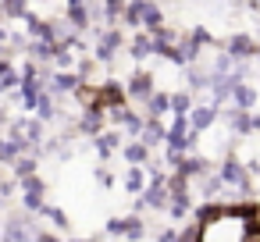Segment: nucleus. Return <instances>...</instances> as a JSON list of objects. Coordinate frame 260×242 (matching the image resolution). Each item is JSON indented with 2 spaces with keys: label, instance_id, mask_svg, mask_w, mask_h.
Here are the masks:
<instances>
[{
  "label": "nucleus",
  "instance_id": "cd10ccee",
  "mask_svg": "<svg viewBox=\"0 0 260 242\" xmlns=\"http://www.w3.org/2000/svg\"><path fill=\"white\" fill-rule=\"evenodd\" d=\"M4 15L8 18H25L29 15V0H4Z\"/></svg>",
  "mask_w": 260,
  "mask_h": 242
},
{
  "label": "nucleus",
  "instance_id": "7c9ffc66",
  "mask_svg": "<svg viewBox=\"0 0 260 242\" xmlns=\"http://www.w3.org/2000/svg\"><path fill=\"white\" fill-rule=\"evenodd\" d=\"M93 178H96V185H104V189H111V185H114V175H111V171H104V167H96V171H93Z\"/></svg>",
  "mask_w": 260,
  "mask_h": 242
},
{
  "label": "nucleus",
  "instance_id": "f8f14e48",
  "mask_svg": "<svg viewBox=\"0 0 260 242\" xmlns=\"http://www.w3.org/2000/svg\"><path fill=\"white\" fill-rule=\"evenodd\" d=\"M168 139V128L157 121V118H146V128H143V135H139V143L146 146V150H153V146H160Z\"/></svg>",
  "mask_w": 260,
  "mask_h": 242
},
{
  "label": "nucleus",
  "instance_id": "5701e85b",
  "mask_svg": "<svg viewBox=\"0 0 260 242\" xmlns=\"http://www.w3.org/2000/svg\"><path fill=\"white\" fill-rule=\"evenodd\" d=\"M171 114L175 118H189L192 114V96L189 93H175L171 96Z\"/></svg>",
  "mask_w": 260,
  "mask_h": 242
},
{
  "label": "nucleus",
  "instance_id": "f257e3e1",
  "mask_svg": "<svg viewBox=\"0 0 260 242\" xmlns=\"http://www.w3.org/2000/svg\"><path fill=\"white\" fill-rule=\"evenodd\" d=\"M196 221L200 242H260L253 203H203Z\"/></svg>",
  "mask_w": 260,
  "mask_h": 242
},
{
  "label": "nucleus",
  "instance_id": "c756f323",
  "mask_svg": "<svg viewBox=\"0 0 260 242\" xmlns=\"http://www.w3.org/2000/svg\"><path fill=\"white\" fill-rule=\"evenodd\" d=\"M178 242H200V224H189L178 231Z\"/></svg>",
  "mask_w": 260,
  "mask_h": 242
},
{
  "label": "nucleus",
  "instance_id": "9d476101",
  "mask_svg": "<svg viewBox=\"0 0 260 242\" xmlns=\"http://www.w3.org/2000/svg\"><path fill=\"white\" fill-rule=\"evenodd\" d=\"M207 160L203 157H196V153H189V157H182L178 164H175V175H182V178H203L207 175Z\"/></svg>",
  "mask_w": 260,
  "mask_h": 242
},
{
  "label": "nucleus",
  "instance_id": "1a4fd4ad",
  "mask_svg": "<svg viewBox=\"0 0 260 242\" xmlns=\"http://www.w3.org/2000/svg\"><path fill=\"white\" fill-rule=\"evenodd\" d=\"M68 25L72 29H89L93 18H89V0H68Z\"/></svg>",
  "mask_w": 260,
  "mask_h": 242
},
{
  "label": "nucleus",
  "instance_id": "aec40b11",
  "mask_svg": "<svg viewBox=\"0 0 260 242\" xmlns=\"http://www.w3.org/2000/svg\"><path fill=\"white\" fill-rule=\"evenodd\" d=\"M128 54H132V61L150 57V54H153V36H136V40L128 43Z\"/></svg>",
  "mask_w": 260,
  "mask_h": 242
},
{
  "label": "nucleus",
  "instance_id": "423d86ee",
  "mask_svg": "<svg viewBox=\"0 0 260 242\" xmlns=\"http://www.w3.org/2000/svg\"><path fill=\"white\" fill-rule=\"evenodd\" d=\"M118 47H121V32H118V29H107V32L100 36V43H96V50H93V54H96V61H100V64H111V57H114V50H118Z\"/></svg>",
  "mask_w": 260,
  "mask_h": 242
},
{
  "label": "nucleus",
  "instance_id": "20e7f679",
  "mask_svg": "<svg viewBox=\"0 0 260 242\" xmlns=\"http://www.w3.org/2000/svg\"><path fill=\"white\" fill-rule=\"evenodd\" d=\"M125 93H128L132 100H143V103H146V100L153 96V75H150V72H136V75L128 79Z\"/></svg>",
  "mask_w": 260,
  "mask_h": 242
},
{
  "label": "nucleus",
  "instance_id": "393cba45",
  "mask_svg": "<svg viewBox=\"0 0 260 242\" xmlns=\"http://www.w3.org/2000/svg\"><path fill=\"white\" fill-rule=\"evenodd\" d=\"M11 167H15V178H18V182H22V178H32V175H36V157H18Z\"/></svg>",
  "mask_w": 260,
  "mask_h": 242
},
{
  "label": "nucleus",
  "instance_id": "0eeeda50",
  "mask_svg": "<svg viewBox=\"0 0 260 242\" xmlns=\"http://www.w3.org/2000/svg\"><path fill=\"white\" fill-rule=\"evenodd\" d=\"M104 118H107V114H104L100 107H93V111H82V118L75 121V128H79L82 135H93V139H96V135L104 132Z\"/></svg>",
  "mask_w": 260,
  "mask_h": 242
},
{
  "label": "nucleus",
  "instance_id": "bb28decb",
  "mask_svg": "<svg viewBox=\"0 0 260 242\" xmlns=\"http://www.w3.org/2000/svg\"><path fill=\"white\" fill-rule=\"evenodd\" d=\"M125 0H104V18L107 22H118V18H125Z\"/></svg>",
  "mask_w": 260,
  "mask_h": 242
},
{
  "label": "nucleus",
  "instance_id": "473e14b6",
  "mask_svg": "<svg viewBox=\"0 0 260 242\" xmlns=\"http://www.w3.org/2000/svg\"><path fill=\"white\" fill-rule=\"evenodd\" d=\"M157 242H178V231H175V228H164V231L157 235Z\"/></svg>",
  "mask_w": 260,
  "mask_h": 242
},
{
  "label": "nucleus",
  "instance_id": "7ed1b4c3",
  "mask_svg": "<svg viewBox=\"0 0 260 242\" xmlns=\"http://www.w3.org/2000/svg\"><path fill=\"white\" fill-rule=\"evenodd\" d=\"M18 189H22V206L29 210V214H40L47 203H43V192H47V182L40 178V175H32V178H22L18 182Z\"/></svg>",
  "mask_w": 260,
  "mask_h": 242
},
{
  "label": "nucleus",
  "instance_id": "e433bc0d",
  "mask_svg": "<svg viewBox=\"0 0 260 242\" xmlns=\"http://www.w3.org/2000/svg\"><path fill=\"white\" fill-rule=\"evenodd\" d=\"M68 242H93V238H68Z\"/></svg>",
  "mask_w": 260,
  "mask_h": 242
},
{
  "label": "nucleus",
  "instance_id": "4be33fe9",
  "mask_svg": "<svg viewBox=\"0 0 260 242\" xmlns=\"http://www.w3.org/2000/svg\"><path fill=\"white\" fill-rule=\"evenodd\" d=\"M146 8H150V0H132V4L125 8V25H143Z\"/></svg>",
  "mask_w": 260,
  "mask_h": 242
},
{
  "label": "nucleus",
  "instance_id": "6ab92c4d",
  "mask_svg": "<svg viewBox=\"0 0 260 242\" xmlns=\"http://www.w3.org/2000/svg\"><path fill=\"white\" fill-rule=\"evenodd\" d=\"M40 214H43V217L50 221V228H57V231H68V228H72V221H68V214H64L61 206H50V203H47Z\"/></svg>",
  "mask_w": 260,
  "mask_h": 242
},
{
  "label": "nucleus",
  "instance_id": "f704fd0d",
  "mask_svg": "<svg viewBox=\"0 0 260 242\" xmlns=\"http://www.w3.org/2000/svg\"><path fill=\"white\" fill-rule=\"evenodd\" d=\"M8 40H11V36H8V29H4V25H0V43H8Z\"/></svg>",
  "mask_w": 260,
  "mask_h": 242
},
{
  "label": "nucleus",
  "instance_id": "ddd939ff",
  "mask_svg": "<svg viewBox=\"0 0 260 242\" xmlns=\"http://www.w3.org/2000/svg\"><path fill=\"white\" fill-rule=\"evenodd\" d=\"M224 118H228L232 132H239V135H249V132H253V114H249V111L232 107V111H224Z\"/></svg>",
  "mask_w": 260,
  "mask_h": 242
},
{
  "label": "nucleus",
  "instance_id": "f03ea898",
  "mask_svg": "<svg viewBox=\"0 0 260 242\" xmlns=\"http://www.w3.org/2000/svg\"><path fill=\"white\" fill-rule=\"evenodd\" d=\"M217 175H221V182H224V185H235L242 196H249V189H253V185H249L246 164H242L239 157H224V160H221V167H217Z\"/></svg>",
  "mask_w": 260,
  "mask_h": 242
},
{
  "label": "nucleus",
  "instance_id": "39448f33",
  "mask_svg": "<svg viewBox=\"0 0 260 242\" xmlns=\"http://www.w3.org/2000/svg\"><path fill=\"white\" fill-rule=\"evenodd\" d=\"M217 114H221V111H217L214 103H200V107H192V114H189V128H192V132H207V128L217 121Z\"/></svg>",
  "mask_w": 260,
  "mask_h": 242
},
{
  "label": "nucleus",
  "instance_id": "4468645a",
  "mask_svg": "<svg viewBox=\"0 0 260 242\" xmlns=\"http://www.w3.org/2000/svg\"><path fill=\"white\" fill-rule=\"evenodd\" d=\"M146 185H150V182H146V167H128V171H125V192H128V196H143Z\"/></svg>",
  "mask_w": 260,
  "mask_h": 242
},
{
  "label": "nucleus",
  "instance_id": "dca6fc26",
  "mask_svg": "<svg viewBox=\"0 0 260 242\" xmlns=\"http://www.w3.org/2000/svg\"><path fill=\"white\" fill-rule=\"evenodd\" d=\"M121 157L128 160V167H146L150 150H146L143 143H125V146H121Z\"/></svg>",
  "mask_w": 260,
  "mask_h": 242
},
{
  "label": "nucleus",
  "instance_id": "6e6552de",
  "mask_svg": "<svg viewBox=\"0 0 260 242\" xmlns=\"http://www.w3.org/2000/svg\"><path fill=\"white\" fill-rule=\"evenodd\" d=\"M93 150L100 153V160H111V153H114V150H121V132H114V128H104V132L93 139Z\"/></svg>",
  "mask_w": 260,
  "mask_h": 242
},
{
  "label": "nucleus",
  "instance_id": "2f4dec72",
  "mask_svg": "<svg viewBox=\"0 0 260 242\" xmlns=\"http://www.w3.org/2000/svg\"><path fill=\"white\" fill-rule=\"evenodd\" d=\"M15 189H18V178H0V196H15Z\"/></svg>",
  "mask_w": 260,
  "mask_h": 242
},
{
  "label": "nucleus",
  "instance_id": "2eb2a0df",
  "mask_svg": "<svg viewBox=\"0 0 260 242\" xmlns=\"http://www.w3.org/2000/svg\"><path fill=\"white\" fill-rule=\"evenodd\" d=\"M253 103H256V89L246 86V82H239V86L232 89V107H239V111H253Z\"/></svg>",
  "mask_w": 260,
  "mask_h": 242
},
{
  "label": "nucleus",
  "instance_id": "9b49d317",
  "mask_svg": "<svg viewBox=\"0 0 260 242\" xmlns=\"http://www.w3.org/2000/svg\"><path fill=\"white\" fill-rule=\"evenodd\" d=\"M253 54H256V43H253L249 36H242V32H239V36H232V40H228V57H232V61H249Z\"/></svg>",
  "mask_w": 260,
  "mask_h": 242
},
{
  "label": "nucleus",
  "instance_id": "c9c22d12",
  "mask_svg": "<svg viewBox=\"0 0 260 242\" xmlns=\"http://www.w3.org/2000/svg\"><path fill=\"white\" fill-rule=\"evenodd\" d=\"M253 132H260V114H253Z\"/></svg>",
  "mask_w": 260,
  "mask_h": 242
},
{
  "label": "nucleus",
  "instance_id": "f3484780",
  "mask_svg": "<svg viewBox=\"0 0 260 242\" xmlns=\"http://www.w3.org/2000/svg\"><path fill=\"white\" fill-rule=\"evenodd\" d=\"M36 121H57V100L54 93H40V103H36Z\"/></svg>",
  "mask_w": 260,
  "mask_h": 242
},
{
  "label": "nucleus",
  "instance_id": "c85d7f7f",
  "mask_svg": "<svg viewBox=\"0 0 260 242\" xmlns=\"http://www.w3.org/2000/svg\"><path fill=\"white\" fill-rule=\"evenodd\" d=\"M104 231H107V235H125V217H111V221L104 224Z\"/></svg>",
  "mask_w": 260,
  "mask_h": 242
},
{
  "label": "nucleus",
  "instance_id": "b1692460",
  "mask_svg": "<svg viewBox=\"0 0 260 242\" xmlns=\"http://www.w3.org/2000/svg\"><path fill=\"white\" fill-rule=\"evenodd\" d=\"M143 235H146V224H143V217H139V214H128V217H125V238L139 242Z\"/></svg>",
  "mask_w": 260,
  "mask_h": 242
},
{
  "label": "nucleus",
  "instance_id": "412c9836",
  "mask_svg": "<svg viewBox=\"0 0 260 242\" xmlns=\"http://www.w3.org/2000/svg\"><path fill=\"white\" fill-rule=\"evenodd\" d=\"M121 128H125L128 135H136V139H139V135H143V128H146V118H139L136 111H128V107H125V114H121Z\"/></svg>",
  "mask_w": 260,
  "mask_h": 242
},
{
  "label": "nucleus",
  "instance_id": "4c0bfd02",
  "mask_svg": "<svg viewBox=\"0 0 260 242\" xmlns=\"http://www.w3.org/2000/svg\"><path fill=\"white\" fill-rule=\"evenodd\" d=\"M249 8H260V0H249Z\"/></svg>",
  "mask_w": 260,
  "mask_h": 242
},
{
  "label": "nucleus",
  "instance_id": "58836bf2",
  "mask_svg": "<svg viewBox=\"0 0 260 242\" xmlns=\"http://www.w3.org/2000/svg\"><path fill=\"white\" fill-rule=\"evenodd\" d=\"M253 57H256V61H260V47H256V54H253Z\"/></svg>",
  "mask_w": 260,
  "mask_h": 242
},
{
  "label": "nucleus",
  "instance_id": "a878e982",
  "mask_svg": "<svg viewBox=\"0 0 260 242\" xmlns=\"http://www.w3.org/2000/svg\"><path fill=\"white\" fill-rule=\"evenodd\" d=\"M54 47H57V43H43V40H36V43H29V54H32L36 61H54Z\"/></svg>",
  "mask_w": 260,
  "mask_h": 242
},
{
  "label": "nucleus",
  "instance_id": "72a5a7b5",
  "mask_svg": "<svg viewBox=\"0 0 260 242\" xmlns=\"http://www.w3.org/2000/svg\"><path fill=\"white\" fill-rule=\"evenodd\" d=\"M36 242H61L54 231H36Z\"/></svg>",
  "mask_w": 260,
  "mask_h": 242
},
{
  "label": "nucleus",
  "instance_id": "a211bd4d",
  "mask_svg": "<svg viewBox=\"0 0 260 242\" xmlns=\"http://www.w3.org/2000/svg\"><path fill=\"white\" fill-rule=\"evenodd\" d=\"M168 111H171V96H168V93H153V96L146 100V118H157V121H160Z\"/></svg>",
  "mask_w": 260,
  "mask_h": 242
}]
</instances>
